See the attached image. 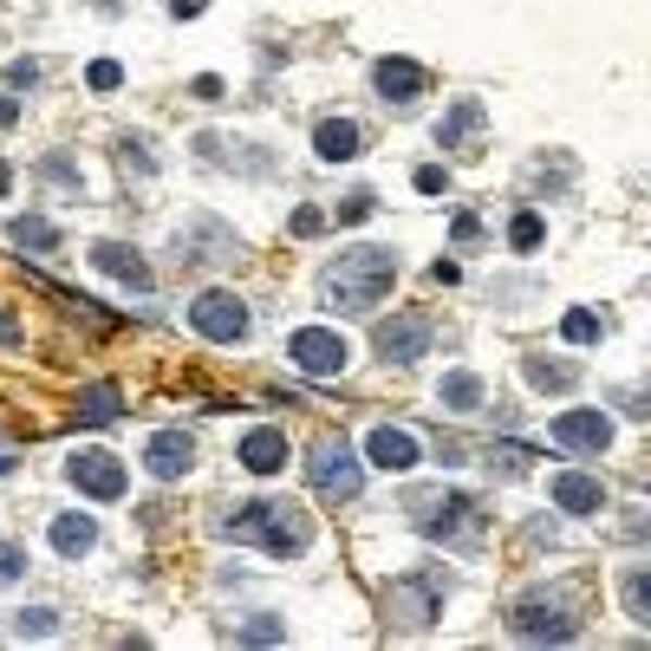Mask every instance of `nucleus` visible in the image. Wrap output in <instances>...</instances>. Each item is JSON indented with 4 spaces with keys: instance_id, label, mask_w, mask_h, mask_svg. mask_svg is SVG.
<instances>
[{
    "instance_id": "obj_1",
    "label": "nucleus",
    "mask_w": 651,
    "mask_h": 651,
    "mask_svg": "<svg viewBox=\"0 0 651 651\" xmlns=\"http://www.w3.org/2000/svg\"><path fill=\"white\" fill-rule=\"evenodd\" d=\"M222 535H228V541H248V548L274 554V561H300V554L313 548V515H306L300 502L261 496V502H241V509H228Z\"/></svg>"
},
{
    "instance_id": "obj_25",
    "label": "nucleus",
    "mask_w": 651,
    "mask_h": 651,
    "mask_svg": "<svg viewBox=\"0 0 651 651\" xmlns=\"http://www.w3.org/2000/svg\"><path fill=\"white\" fill-rule=\"evenodd\" d=\"M528 385H535V391H574V385H580V365H548V359H528Z\"/></svg>"
},
{
    "instance_id": "obj_38",
    "label": "nucleus",
    "mask_w": 651,
    "mask_h": 651,
    "mask_svg": "<svg viewBox=\"0 0 651 651\" xmlns=\"http://www.w3.org/2000/svg\"><path fill=\"white\" fill-rule=\"evenodd\" d=\"M117 157H124V163H137V170H143V176H150V170H157V163H150V150H143V143H137V137H124V143H117Z\"/></svg>"
},
{
    "instance_id": "obj_6",
    "label": "nucleus",
    "mask_w": 651,
    "mask_h": 651,
    "mask_svg": "<svg viewBox=\"0 0 651 651\" xmlns=\"http://www.w3.org/2000/svg\"><path fill=\"white\" fill-rule=\"evenodd\" d=\"M509 633H515L522 646H574V639H580V619H574L567 606H554V600H515V606H509Z\"/></svg>"
},
{
    "instance_id": "obj_42",
    "label": "nucleus",
    "mask_w": 651,
    "mask_h": 651,
    "mask_svg": "<svg viewBox=\"0 0 651 651\" xmlns=\"http://www.w3.org/2000/svg\"><path fill=\"white\" fill-rule=\"evenodd\" d=\"M202 7H209V0H170V13H176V20H196Z\"/></svg>"
},
{
    "instance_id": "obj_26",
    "label": "nucleus",
    "mask_w": 651,
    "mask_h": 651,
    "mask_svg": "<svg viewBox=\"0 0 651 651\" xmlns=\"http://www.w3.org/2000/svg\"><path fill=\"white\" fill-rule=\"evenodd\" d=\"M541 241H548V222H541L535 209H522V215L509 222V248H515V254H535Z\"/></svg>"
},
{
    "instance_id": "obj_8",
    "label": "nucleus",
    "mask_w": 651,
    "mask_h": 651,
    "mask_svg": "<svg viewBox=\"0 0 651 651\" xmlns=\"http://www.w3.org/2000/svg\"><path fill=\"white\" fill-rule=\"evenodd\" d=\"M65 476H72V489L91 496V502H117V496L130 489V470H124L111 450H78V456L65 463Z\"/></svg>"
},
{
    "instance_id": "obj_19",
    "label": "nucleus",
    "mask_w": 651,
    "mask_h": 651,
    "mask_svg": "<svg viewBox=\"0 0 651 651\" xmlns=\"http://www.w3.org/2000/svg\"><path fill=\"white\" fill-rule=\"evenodd\" d=\"M98 548V522L91 515H52V554L59 561H85Z\"/></svg>"
},
{
    "instance_id": "obj_33",
    "label": "nucleus",
    "mask_w": 651,
    "mask_h": 651,
    "mask_svg": "<svg viewBox=\"0 0 651 651\" xmlns=\"http://www.w3.org/2000/svg\"><path fill=\"white\" fill-rule=\"evenodd\" d=\"M274 639H287L280 619H254V626H241V646H274Z\"/></svg>"
},
{
    "instance_id": "obj_29",
    "label": "nucleus",
    "mask_w": 651,
    "mask_h": 651,
    "mask_svg": "<svg viewBox=\"0 0 651 651\" xmlns=\"http://www.w3.org/2000/svg\"><path fill=\"white\" fill-rule=\"evenodd\" d=\"M52 626H59V613H52V606H26V613L13 619V633H20V639H46Z\"/></svg>"
},
{
    "instance_id": "obj_10",
    "label": "nucleus",
    "mask_w": 651,
    "mask_h": 651,
    "mask_svg": "<svg viewBox=\"0 0 651 651\" xmlns=\"http://www.w3.org/2000/svg\"><path fill=\"white\" fill-rule=\"evenodd\" d=\"M391 619L398 626H411V633H424L430 619H437V606H443V580H430V574H404V580H391Z\"/></svg>"
},
{
    "instance_id": "obj_35",
    "label": "nucleus",
    "mask_w": 651,
    "mask_h": 651,
    "mask_svg": "<svg viewBox=\"0 0 651 651\" xmlns=\"http://www.w3.org/2000/svg\"><path fill=\"white\" fill-rule=\"evenodd\" d=\"M287 228H293L300 241H313V235L326 228V215H320V209H293V222H287Z\"/></svg>"
},
{
    "instance_id": "obj_27",
    "label": "nucleus",
    "mask_w": 651,
    "mask_h": 651,
    "mask_svg": "<svg viewBox=\"0 0 651 651\" xmlns=\"http://www.w3.org/2000/svg\"><path fill=\"white\" fill-rule=\"evenodd\" d=\"M39 176H46V183H59V189H72V196H85V176H78V163H72V157H39Z\"/></svg>"
},
{
    "instance_id": "obj_17",
    "label": "nucleus",
    "mask_w": 651,
    "mask_h": 651,
    "mask_svg": "<svg viewBox=\"0 0 651 651\" xmlns=\"http://www.w3.org/2000/svg\"><path fill=\"white\" fill-rule=\"evenodd\" d=\"M91 267L111 274V280H124V287H137V293H150V267H143V254L124 248V241H98V248H91Z\"/></svg>"
},
{
    "instance_id": "obj_23",
    "label": "nucleus",
    "mask_w": 651,
    "mask_h": 651,
    "mask_svg": "<svg viewBox=\"0 0 651 651\" xmlns=\"http://www.w3.org/2000/svg\"><path fill=\"white\" fill-rule=\"evenodd\" d=\"M7 235H13V248H33V254H52V248H59V228H52L46 215H13Z\"/></svg>"
},
{
    "instance_id": "obj_45",
    "label": "nucleus",
    "mask_w": 651,
    "mask_h": 651,
    "mask_svg": "<svg viewBox=\"0 0 651 651\" xmlns=\"http://www.w3.org/2000/svg\"><path fill=\"white\" fill-rule=\"evenodd\" d=\"M7 189H13V170H7V163H0V196H7Z\"/></svg>"
},
{
    "instance_id": "obj_12",
    "label": "nucleus",
    "mask_w": 651,
    "mask_h": 651,
    "mask_svg": "<svg viewBox=\"0 0 651 651\" xmlns=\"http://www.w3.org/2000/svg\"><path fill=\"white\" fill-rule=\"evenodd\" d=\"M365 463L385 470V476H411V470L424 463V443H417L411 430H398V424H378V430L365 437Z\"/></svg>"
},
{
    "instance_id": "obj_15",
    "label": "nucleus",
    "mask_w": 651,
    "mask_h": 651,
    "mask_svg": "<svg viewBox=\"0 0 651 651\" xmlns=\"http://www.w3.org/2000/svg\"><path fill=\"white\" fill-rule=\"evenodd\" d=\"M143 470H150L157 483H176V476L196 470V443H189L183 430H157V437L143 443Z\"/></svg>"
},
{
    "instance_id": "obj_2",
    "label": "nucleus",
    "mask_w": 651,
    "mask_h": 651,
    "mask_svg": "<svg viewBox=\"0 0 651 651\" xmlns=\"http://www.w3.org/2000/svg\"><path fill=\"white\" fill-rule=\"evenodd\" d=\"M391 280H398V254L365 241V248H346V254L326 267L320 293H326L333 313H372V306L391 293Z\"/></svg>"
},
{
    "instance_id": "obj_5",
    "label": "nucleus",
    "mask_w": 651,
    "mask_h": 651,
    "mask_svg": "<svg viewBox=\"0 0 651 651\" xmlns=\"http://www.w3.org/2000/svg\"><path fill=\"white\" fill-rule=\"evenodd\" d=\"M404 509H411V528L430 535V541H456V535L470 528V515H476V502L456 496V489H417Z\"/></svg>"
},
{
    "instance_id": "obj_22",
    "label": "nucleus",
    "mask_w": 651,
    "mask_h": 651,
    "mask_svg": "<svg viewBox=\"0 0 651 651\" xmlns=\"http://www.w3.org/2000/svg\"><path fill=\"white\" fill-rule=\"evenodd\" d=\"M437 404H443V411H456V417L483 411V378H476V372H443V385H437Z\"/></svg>"
},
{
    "instance_id": "obj_7",
    "label": "nucleus",
    "mask_w": 651,
    "mask_h": 651,
    "mask_svg": "<svg viewBox=\"0 0 651 651\" xmlns=\"http://www.w3.org/2000/svg\"><path fill=\"white\" fill-rule=\"evenodd\" d=\"M287 359H293V372H306V378H339V372L352 365V346H346L333 326H300V333L287 339Z\"/></svg>"
},
{
    "instance_id": "obj_18",
    "label": "nucleus",
    "mask_w": 651,
    "mask_h": 651,
    "mask_svg": "<svg viewBox=\"0 0 651 651\" xmlns=\"http://www.w3.org/2000/svg\"><path fill=\"white\" fill-rule=\"evenodd\" d=\"M313 150H320V163H352V157L365 150V130H359L352 117H320Z\"/></svg>"
},
{
    "instance_id": "obj_9",
    "label": "nucleus",
    "mask_w": 651,
    "mask_h": 651,
    "mask_svg": "<svg viewBox=\"0 0 651 651\" xmlns=\"http://www.w3.org/2000/svg\"><path fill=\"white\" fill-rule=\"evenodd\" d=\"M372 346H378L385 365H417V359L430 352V320H424V313H391V320H378Z\"/></svg>"
},
{
    "instance_id": "obj_20",
    "label": "nucleus",
    "mask_w": 651,
    "mask_h": 651,
    "mask_svg": "<svg viewBox=\"0 0 651 651\" xmlns=\"http://www.w3.org/2000/svg\"><path fill=\"white\" fill-rule=\"evenodd\" d=\"M483 117H489V111H483V98H456V104H450V117L437 124V143H443V150H463V143L483 130Z\"/></svg>"
},
{
    "instance_id": "obj_13",
    "label": "nucleus",
    "mask_w": 651,
    "mask_h": 651,
    "mask_svg": "<svg viewBox=\"0 0 651 651\" xmlns=\"http://www.w3.org/2000/svg\"><path fill=\"white\" fill-rule=\"evenodd\" d=\"M287 430H274V424H254L248 437H241V450H235V463L248 470V476H280L287 470Z\"/></svg>"
},
{
    "instance_id": "obj_30",
    "label": "nucleus",
    "mask_w": 651,
    "mask_h": 651,
    "mask_svg": "<svg viewBox=\"0 0 651 651\" xmlns=\"http://www.w3.org/2000/svg\"><path fill=\"white\" fill-rule=\"evenodd\" d=\"M85 85H91V91H117V85H124V65H117V59H91V65H85Z\"/></svg>"
},
{
    "instance_id": "obj_21",
    "label": "nucleus",
    "mask_w": 651,
    "mask_h": 651,
    "mask_svg": "<svg viewBox=\"0 0 651 651\" xmlns=\"http://www.w3.org/2000/svg\"><path fill=\"white\" fill-rule=\"evenodd\" d=\"M78 424H117V411H124V391L111 385V378H98V385H85L78 391Z\"/></svg>"
},
{
    "instance_id": "obj_11",
    "label": "nucleus",
    "mask_w": 651,
    "mask_h": 651,
    "mask_svg": "<svg viewBox=\"0 0 651 651\" xmlns=\"http://www.w3.org/2000/svg\"><path fill=\"white\" fill-rule=\"evenodd\" d=\"M554 443L574 450V456H606L613 417H606V411H561V417H554Z\"/></svg>"
},
{
    "instance_id": "obj_34",
    "label": "nucleus",
    "mask_w": 651,
    "mask_h": 651,
    "mask_svg": "<svg viewBox=\"0 0 651 651\" xmlns=\"http://www.w3.org/2000/svg\"><path fill=\"white\" fill-rule=\"evenodd\" d=\"M7 85H13V91H33V85H39V59H13V65H7Z\"/></svg>"
},
{
    "instance_id": "obj_41",
    "label": "nucleus",
    "mask_w": 651,
    "mask_h": 651,
    "mask_svg": "<svg viewBox=\"0 0 651 651\" xmlns=\"http://www.w3.org/2000/svg\"><path fill=\"white\" fill-rule=\"evenodd\" d=\"M496 456H502V463H515V470H522V463H535V450H528V443H496Z\"/></svg>"
},
{
    "instance_id": "obj_4",
    "label": "nucleus",
    "mask_w": 651,
    "mask_h": 651,
    "mask_svg": "<svg viewBox=\"0 0 651 651\" xmlns=\"http://www.w3.org/2000/svg\"><path fill=\"white\" fill-rule=\"evenodd\" d=\"M189 326H196L202 339H215V346H241V339H248V326H254V313H248V300H241V293L209 287V293H196V300H189Z\"/></svg>"
},
{
    "instance_id": "obj_28",
    "label": "nucleus",
    "mask_w": 651,
    "mask_h": 651,
    "mask_svg": "<svg viewBox=\"0 0 651 651\" xmlns=\"http://www.w3.org/2000/svg\"><path fill=\"white\" fill-rule=\"evenodd\" d=\"M561 339H567V346H593V339H600V313H587V306H574V313L561 320Z\"/></svg>"
},
{
    "instance_id": "obj_44",
    "label": "nucleus",
    "mask_w": 651,
    "mask_h": 651,
    "mask_svg": "<svg viewBox=\"0 0 651 651\" xmlns=\"http://www.w3.org/2000/svg\"><path fill=\"white\" fill-rule=\"evenodd\" d=\"M13 117H20V104H13V98H0V130H7Z\"/></svg>"
},
{
    "instance_id": "obj_16",
    "label": "nucleus",
    "mask_w": 651,
    "mask_h": 651,
    "mask_svg": "<svg viewBox=\"0 0 651 651\" xmlns=\"http://www.w3.org/2000/svg\"><path fill=\"white\" fill-rule=\"evenodd\" d=\"M554 509L561 515H606V489H600V476H587V470H561L554 476Z\"/></svg>"
},
{
    "instance_id": "obj_32",
    "label": "nucleus",
    "mask_w": 651,
    "mask_h": 651,
    "mask_svg": "<svg viewBox=\"0 0 651 651\" xmlns=\"http://www.w3.org/2000/svg\"><path fill=\"white\" fill-rule=\"evenodd\" d=\"M372 209H378V196H372V189H359V196H346V202H339V222L352 228V222H365Z\"/></svg>"
},
{
    "instance_id": "obj_24",
    "label": "nucleus",
    "mask_w": 651,
    "mask_h": 651,
    "mask_svg": "<svg viewBox=\"0 0 651 651\" xmlns=\"http://www.w3.org/2000/svg\"><path fill=\"white\" fill-rule=\"evenodd\" d=\"M626 619L646 633L651 626V574L646 567H626Z\"/></svg>"
},
{
    "instance_id": "obj_39",
    "label": "nucleus",
    "mask_w": 651,
    "mask_h": 651,
    "mask_svg": "<svg viewBox=\"0 0 651 651\" xmlns=\"http://www.w3.org/2000/svg\"><path fill=\"white\" fill-rule=\"evenodd\" d=\"M20 574H26V554H20V548H0V587L20 580Z\"/></svg>"
},
{
    "instance_id": "obj_37",
    "label": "nucleus",
    "mask_w": 651,
    "mask_h": 651,
    "mask_svg": "<svg viewBox=\"0 0 651 651\" xmlns=\"http://www.w3.org/2000/svg\"><path fill=\"white\" fill-rule=\"evenodd\" d=\"M189 91H196V98H202V104H222V91H228V85H222V78H215V72H202V78H196V85H189Z\"/></svg>"
},
{
    "instance_id": "obj_3",
    "label": "nucleus",
    "mask_w": 651,
    "mask_h": 651,
    "mask_svg": "<svg viewBox=\"0 0 651 651\" xmlns=\"http://www.w3.org/2000/svg\"><path fill=\"white\" fill-rule=\"evenodd\" d=\"M306 483L326 496V502H352L359 489H365V463H359V450L346 443V437H320L313 450H306Z\"/></svg>"
},
{
    "instance_id": "obj_31",
    "label": "nucleus",
    "mask_w": 651,
    "mask_h": 651,
    "mask_svg": "<svg viewBox=\"0 0 651 651\" xmlns=\"http://www.w3.org/2000/svg\"><path fill=\"white\" fill-rule=\"evenodd\" d=\"M411 183H417V196H443V189H450V170H443V163H424Z\"/></svg>"
},
{
    "instance_id": "obj_40",
    "label": "nucleus",
    "mask_w": 651,
    "mask_h": 651,
    "mask_svg": "<svg viewBox=\"0 0 651 651\" xmlns=\"http://www.w3.org/2000/svg\"><path fill=\"white\" fill-rule=\"evenodd\" d=\"M430 280H437V287H456V280H463V267H456V261H430Z\"/></svg>"
},
{
    "instance_id": "obj_14",
    "label": "nucleus",
    "mask_w": 651,
    "mask_h": 651,
    "mask_svg": "<svg viewBox=\"0 0 651 651\" xmlns=\"http://www.w3.org/2000/svg\"><path fill=\"white\" fill-rule=\"evenodd\" d=\"M372 85H378L385 104H417L424 85H430V72H424L417 59H378V65H372Z\"/></svg>"
},
{
    "instance_id": "obj_36",
    "label": "nucleus",
    "mask_w": 651,
    "mask_h": 651,
    "mask_svg": "<svg viewBox=\"0 0 651 651\" xmlns=\"http://www.w3.org/2000/svg\"><path fill=\"white\" fill-rule=\"evenodd\" d=\"M450 241H456V248H476V241H483V222H476V215H456V222H450Z\"/></svg>"
},
{
    "instance_id": "obj_43",
    "label": "nucleus",
    "mask_w": 651,
    "mask_h": 651,
    "mask_svg": "<svg viewBox=\"0 0 651 651\" xmlns=\"http://www.w3.org/2000/svg\"><path fill=\"white\" fill-rule=\"evenodd\" d=\"M0 346H20V326H13V313H0Z\"/></svg>"
}]
</instances>
